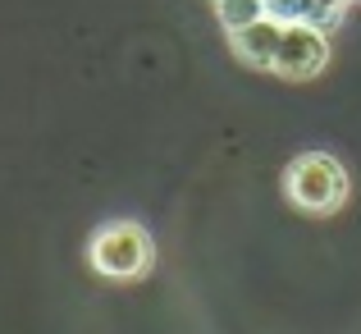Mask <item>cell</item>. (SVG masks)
Segmentation results:
<instances>
[{
	"label": "cell",
	"instance_id": "cell-1",
	"mask_svg": "<svg viewBox=\"0 0 361 334\" xmlns=\"http://www.w3.org/2000/svg\"><path fill=\"white\" fill-rule=\"evenodd\" d=\"M348 193H353V179H348L343 160L329 151H302L283 169V197L302 215H334L348 202Z\"/></svg>",
	"mask_w": 361,
	"mask_h": 334
},
{
	"label": "cell",
	"instance_id": "cell-2",
	"mask_svg": "<svg viewBox=\"0 0 361 334\" xmlns=\"http://www.w3.org/2000/svg\"><path fill=\"white\" fill-rule=\"evenodd\" d=\"M87 261L101 280H142V275L156 266V243L137 220H110L92 234L87 243Z\"/></svg>",
	"mask_w": 361,
	"mask_h": 334
},
{
	"label": "cell",
	"instance_id": "cell-3",
	"mask_svg": "<svg viewBox=\"0 0 361 334\" xmlns=\"http://www.w3.org/2000/svg\"><path fill=\"white\" fill-rule=\"evenodd\" d=\"M329 64V37L311 23H283V37H279V55H274V69L279 78L288 83H307L316 78L320 69Z\"/></svg>",
	"mask_w": 361,
	"mask_h": 334
},
{
	"label": "cell",
	"instance_id": "cell-4",
	"mask_svg": "<svg viewBox=\"0 0 361 334\" xmlns=\"http://www.w3.org/2000/svg\"><path fill=\"white\" fill-rule=\"evenodd\" d=\"M279 37H283V23L279 18H256V23L229 32V46L233 55L247 64V69H274V55H279Z\"/></svg>",
	"mask_w": 361,
	"mask_h": 334
},
{
	"label": "cell",
	"instance_id": "cell-5",
	"mask_svg": "<svg viewBox=\"0 0 361 334\" xmlns=\"http://www.w3.org/2000/svg\"><path fill=\"white\" fill-rule=\"evenodd\" d=\"M215 14H220L224 32H238V28L265 18V5H261V0H215Z\"/></svg>",
	"mask_w": 361,
	"mask_h": 334
},
{
	"label": "cell",
	"instance_id": "cell-6",
	"mask_svg": "<svg viewBox=\"0 0 361 334\" xmlns=\"http://www.w3.org/2000/svg\"><path fill=\"white\" fill-rule=\"evenodd\" d=\"M353 5V0H311V9H307V18L302 23H311V28H320V32H334L338 23H343V9Z\"/></svg>",
	"mask_w": 361,
	"mask_h": 334
},
{
	"label": "cell",
	"instance_id": "cell-7",
	"mask_svg": "<svg viewBox=\"0 0 361 334\" xmlns=\"http://www.w3.org/2000/svg\"><path fill=\"white\" fill-rule=\"evenodd\" d=\"M261 5H265V14L279 18V23H302L307 9H311V0H261Z\"/></svg>",
	"mask_w": 361,
	"mask_h": 334
}]
</instances>
